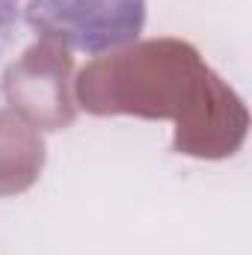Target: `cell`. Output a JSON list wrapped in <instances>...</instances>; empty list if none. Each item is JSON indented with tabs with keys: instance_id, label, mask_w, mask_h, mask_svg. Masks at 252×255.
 Segmentation results:
<instances>
[{
	"instance_id": "6da1fadb",
	"label": "cell",
	"mask_w": 252,
	"mask_h": 255,
	"mask_svg": "<svg viewBox=\"0 0 252 255\" xmlns=\"http://www.w3.org/2000/svg\"><path fill=\"white\" fill-rule=\"evenodd\" d=\"M12 0H0V51H3V45H6V36H9V27H12Z\"/></svg>"
}]
</instances>
